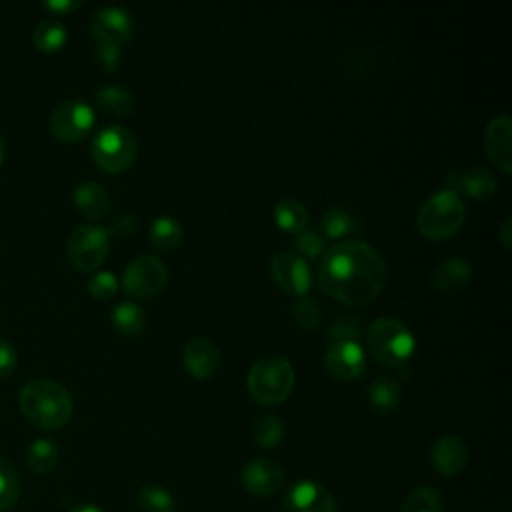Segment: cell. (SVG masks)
I'll return each mask as SVG.
<instances>
[{"mask_svg":"<svg viewBox=\"0 0 512 512\" xmlns=\"http://www.w3.org/2000/svg\"><path fill=\"white\" fill-rule=\"evenodd\" d=\"M294 248L298 256L314 260L324 252V238L316 230H302L294 238Z\"/></svg>","mask_w":512,"mask_h":512,"instance_id":"cell-35","label":"cell"},{"mask_svg":"<svg viewBox=\"0 0 512 512\" xmlns=\"http://www.w3.org/2000/svg\"><path fill=\"white\" fill-rule=\"evenodd\" d=\"M168 282V266L162 258L152 254L136 256L128 262L122 274V286L136 298H150L158 294Z\"/></svg>","mask_w":512,"mask_h":512,"instance_id":"cell-8","label":"cell"},{"mask_svg":"<svg viewBox=\"0 0 512 512\" xmlns=\"http://www.w3.org/2000/svg\"><path fill=\"white\" fill-rule=\"evenodd\" d=\"M88 290L98 300H108L118 290V278L110 270H98L88 280Z\"/></svg>","mask_w":512,"mask_h":512,"instance_id":"cell-34","label":"cell"},{"mask_svg":"<svg viewBox=\"0 0 512 512\" xmlns=\"http://www.w3.org/2000/svg\"><path fill=\"white\" fill-rule=\"evenodd\" d=\"M94 62L100 70L104 72H114L122 60V52H120V46L116 44H108V42H98L94 46Z\"/></svg>","mask_w":512,"mask_h":512,"instance_id":"cell-36","label":"cell"},{"mask_svg":"<svg viewBox=\"0 0 512 512\" xmlns=\"http://www.w3.org/2000/svg\"><path fill=\"white\" fill-rule=\"evenodd\" d=\"M16 364H18L16 348L8 340L0 338V380L10 376L16 368Z\"/></svg>","mask_w":512,"mask_h":512,"instance_id":"cell-39","label":"cell"},{"mask_svg":"<svg viewBox=\"0 0 512 512\" xmlns=\"http://www.w3.org/2000/svg\"><path fill=\"white\" fill-rule=\"evenodd\" d=\"M94 122V108L80 98H70L54 108L50 116V132L62 142H78L92 130Z\"/></svg>","mask_w":512,"mask_h":512,"instance_id":"cell-9","label":"cell"},{"mask_svg":"<svg viewBox=\"0 0 512 512\" xmlns=\"http://www.w3.org/2000/svg\"><path fill=\"white\" fill-rule=\"evenodd\" d=\"M106 232H108V236L124 240L136 232V218L132 214H118L112 218Z\"/></svg>","mask_w":512,"mask_h":512,"instance_id":"cell-38","label":"cell"},{"mask_svg":"<svg viewBox=\"0 0 512 512\" xmlns=\"http://www.w3.org/2000/svg\"><path fill=\"white\" fill-rule=\"evenodd\" d=\"M386 278L382 254L364 240H340L320 256L318 284L344 304H370L384 290Z\"/></svg>","mask_w":512,"mask_h":512,"instance_id":"cell-1","label":"cell"},{"mask_svg":"<svg viewBox=\"0 0 512 512\" xmlns=\"http://www.w3.org/2000/svg\"><path fill=\"white\" fill-rule=\"evenodd\" d=\"M400 512H444V502L438 490L420 486L406 496Z\"/></svg>","mask_w":512,"mask_h":512,"instance_id":"cell-30","label":"cell"},{"mask_svg":"<svg viewBox=\"0 0 512 512\" xmlns=\"http://www.w3.org/2000/svg\"><path fill=\"white\" fill-rule=\"evenodd\" d=\"M510 228H512V216H506L504 222L500 224V230H498V236H500V240H502L504 246H510V240H512Z\"/></svg>","mask_w":512,"mask_h":512,"instance_id":"cell-41","label":"cell"},{"mask_svg":"<svg viewBox=\"0 0 512 512\" xmlns=\"http://www.w3.org/2000/svg\"><path fill=\"white\" fill-rule=\"evenodd\" d=\"M72 200L78 212L92 220L102 218L110 210V194L100 182L88 180V182L76 184L72 192Z\"/></svg>","mask_w":512,"mask_h":512,"instance_id":"cell-20","label":"cell"},{"mask_svg":"<svg viewBox=\"0 0 512 512\" xmlns=\"http://www.w3.org/2000/svg\"><path fill=\"white\" fill-rule=\"evenodd\" d=\"M400 398H402L400 380L390 374H382L374 378L372 384L368 386V402L376 412L394 410L400 404Z\"/></svg>","mask_w":512,"mask_h":512,"instance_id":"cell-22","label":"cell"},{"mask_svg":"<svg viewBox=\"0 0 512 512\" xmlns=\"http://www.w3.org/2000/svg\"><path fill=\"white\" fill-rule=\"evenodd\" d=\"M22 414L38 428H62L72 416V396L56 380L36 378L22 386L18 394Z\"/></svg>","mask_w":512,"mask_h":512,"instance_id":"cell-2","label":"cell"},{"mask_svg":"<svg viewBox=\"0 0 512 512\" xmlns=\"http://www.w3.org/2000/svg\"><path fill=\"white\" fill-rule=\"evenodd\" d=\"M96 102L98 106L108 112V114H114V116H128L134 112V106H136V96L124 88V86H118V84H108V86H102L98 92H96Z\"/></svg>","mask_w":512,"mask_h":512,"instance_id":"cell-23","label":"cell"},{"mask_svg":"<svg viewBox=\"0 0 512 512\" xmlns=\"http://www.w3.org/2000/svg\"><path fill=\"white\" fill-rule=\"evenodd\" d=\"M182 238H184V230H182L180 220L174 216H168V214L154 218L148 228V240L160 252L176 250L180 246Z\"/></svg>","mask_w":512,"mask_h":512,"instance_id":"cell-21","label":"cell"},{"mask_svg":"<svg viewBox=\"0 0 512 512\" xmlns=\"http://www.w3.org/2000/svg\"><path fill=\"white\" fill-rule=\"evenodd\" d=\"M352 228H354V220L344 208L330 206L320 216V232H322L320 236L322 238L338 240V238H344L346 234H350Z\"/></svg>","mask_w":512,"mask_h":512,"instance_id":"cell-29","label":"cell"},{"mask_svg":"<svg viewBox=\"0 0 512 512\" xmlns=\"http://www.w3.org/2000/svg\"><path fill=\"white\" fill-rule=\"evenodd\" d=\"M290 314L294 322L306 330L318 326V322L322 320V308L310 296H298L290 306Z\"/></svg>","mask_w":512,"mask_h":512,"instance_id":"cell-33","label":"cell"},{"mask_svg":"<svg viewBox=\"0 0 512 512\" xmlns=\"http://www.w3.org/2000/svg\"><path fill=\"white\" fill-rule=\"evenodd\" d=\"M246 384L260 404H280L292 392L294 368L288 358L268 354L252 364Z\"/></svg>","mask_w":512,"mask_h":512,"instance_id":"cell-5","label":"cell"},{"mask_svg":"<svg viewBox=\"0 0 512 512\" xmlns=\"http://www.w3.org/2000/svg\"><path fill=\"white\" fill-rule=\"evenodd\" d=\"M274 222L284 230L298 234L308 226V210L296 198H282L274 206Z\"/></svg>","mask_w":512,"mask_h":512,"instance_id":"cell-24","label":"cell"},{"mask_svg":"<svg viewBox=\"0 0 512 512\" xmlns=\"http://www.w3.org/2000/svg\"><path fill=\"white\" fill-rule=\"evenodd\" d=\"M366 354L358 340H334L324 354L326 370L340 380L358 378L364 372Z\"/></svg>","mask_w":512,"mask_h":512,"instance_id":"cell-11","label":"cell"},{"mask_svg":"<svg viewBox=\"0 0 512 512\" xmlns=\"http://www.w3.org/2000/svg\"><path fill=\"white\" fill-rule=\"evenodd\" d=\"M496 178L484 166H474L468 170H452L446 174V188L458 196L468 198H488L496 192Z\"/></svg>","mask_w":512,"mask_h":512,"instance_id":"cell-16","label":"cell"},{"mask_svg":"<svg viewBox=\"0 0 512 512\" xmlns=\"http://www.w3.org/2000/svg\"><path fill=\"white\" fill-rule=\"evenodd\" d=\"M328 336L332 342L334 340H358V336H360L358 318H350V316L334 318L328 326Z\"/></svg>","mask_w":512,"mask_h":512,"instance_id":"cell-37","label":"cell"},{"mask_svg":"<svg viewBox=\"0 0 512 512\" xmlns=\"http://www.w3.org/2000/svg\"><path fill=\"white\" fill-rule=\"evenodd\" d=\"M466 220L462 196L448 188L436 190L424 200L416 214V228L430 240H444L460 230Z\"/></svg>","mask_w":512,"mask_h":512,"instance_id":"cell-4","label":"cell"},{"mask_svg":"<svg viewBox=\"0 0 512 512\" xmlns=\"http://www.w3.org/2000/svg\"><path fill=\"white\" fill-rule=\"evenodd\" d=\"M90 30L98 42L120 46L132 34V16L120 6H102L94 12Z\"/></svg>","mask_w":512,"mask_h":512,"instance_id":"cell-13","label":"cell"},{"mask_svg":"<svg viewBox=\"0 0 512 512\" xmlns=\"http://www.w3.org/2000/svg\"><path fill=\"white\" fill-rule=\"evenodd\" d=\"M82 2L80 0H46V2H42V6L46 8V10H50L52 14H66V12H70V10H74V8H78Z\"/></svg>","mask_w":512,"mask_h":512,"instance_id":"cell-40","label":"cell"},{"mask_svg":"<svg viewBox=\"0 0 512 512\" xmlns=\"http://www.w3.org/2000/svg\"><path fill=\"white\" fill-rule=\"evenodd\" d=\"M182 364L192 376L208 378L220 366V350L210 338L192 336L182 348Z\"/></svg>","mask_w":512,"mask_h":512,"instance_id":"cell-17","label":"cell"},{"mask_svg":"<svg viewBox=\"0 0 512 512\" xmlns=\"http://www.w3.org/2000/svg\"><path fill=\"white\" fill-rule=\"evenodd\" d=\"M4 156H6V144H4V140H2V136H0V166H2V162H4Z\"/></svg>","mask_w":512,"mask_h":512,"instance_id":"cell-43","label":"cell"},{"mask_svg":"<svg viewBox=\"0 0 512 512\" xmlns=\"http://www.w3.org/2000/svg\"><path fill=\"white\" fill-rule=\"evenodd\" d=\"M282 436H284V422L276 414L266 412L252 422V440L260 448H274L282 440Z\"/></svg>","mask_w":512,"mask_h":512,"instance_id":"cell-28","label":"cell"},{"mask_svg":"<svg viewBox=\"0 0 512 512\" xmlns=\"http://www.w3.org/2000/svg\"><path fill=\"white\" fill-rule=\"evenodd\" d=\"M284 506L286 512H336V498L314 480H298L288 488Z\"/></svg>","mask_w":512,"mask_h":512,"instance_id":"cell-12","label":"cell"},{"mask_svg":"<svg viewBox=\"0 0 512 512\" xmlns=\"http://www.w3.org/2000/svg\"><path fill=\"white\" fill-rule=\"evenodd\" d=\"M430 462L444 476L458 474L468 462V446L454 434H444L430 446Z\"/></svg>","mask_w":512,"mask_h":512,"instance_id":"cell-18","label":"cell"},{"mask_svg":"<svg viewBox=\"0 0 512 512\" xmlns=\"http://www.w3.org/2000/svg\"><path fill=\"white\" fill-rule=\"evenodd\" d=\"M32 40L42 52H58L66 44V26L56 18H44L36 24Z\"/></svg>","mask_w":512,"mask_h":512,"instance_id":"cell-27","label":"cell"},{"mask_svg":"<svg viewBox=\"0 0 512 512\" xmlns=\"http://www.w3.org/2000/svg\"><path fill=\"white\" fill-rule=\"evenodd\" d=\"M370 354L392 368H402L414 354L416 336L406 322L394 316H380L368 326Z\"/></svg>","mask_w":512,"mask_h":512,"instance_id":"cell-3","label":"cell"},{"mask_svg":"<svg viewBox=\"0 0 512 512\" xmlns=\"http://www.w3.org/2000/svg\"><path fill=\"white\" fill-rule=\"evenodd\" d=\"M58 446L50 438H36L26 450V464L36 474H48L58 464Z\"/></svg>","mask_w":512,"mask_h":512,"instance_id":"cell-26","label":"cell"},{"mask_svg":"<svg viewBox=\"0 0 512 512\" xmlns=\"http://www.w3.org/2000/svg\"><path fill=\"white\" fill-rule=\"evenodd\" d=\"M472 278V266L468 260L452 256L436 264L432 272V286L438 292H460L470 284Z\"/></svg>","mask_w":512,"mask_h":512,"instance_id":"cell-19","label":"cell"},{"mask_svg":"<svg viewBox=\"0 0 512 512\" xmlns=\"http://www.w3.org/2000/svg\"><path fill=\"white\" fill-rule=\"evenodd\" d=\"M108 246L110 236L106 228L96 224H82L70 232L66 242V254L78 270L92 272L106 260Z\"/></svg>","mask_w":512,"mask_h":512,"instance_id":"cell-7","label":"cell"},{"mask_svg":"<svg viewBox=\"0 0 512 512\" xmlns=\"http://www.w3.org/2000/svg\"><path fill=\"white\" fill-rule=\"evenodd\" d=\"M270 274L282 290L298 296H304L312 282L308 262L292 250H278L272 254Z\"/></svg>","mask_w":512,"mask_h":512,"instance_id":"cell-10","label":"cell"},{"mask_svg":"<svg viewBox=\"0 0 512 512\" xmlns=\"http://www.w3.org/2000/svg\"><path fill=\"white\" fill-rule=\"evenodd\" d=\"M70 512H102V510L98 506H94V504H82V506L72 508Z\"/></svg>","mask_w":512,"mask_h":512,"instance_id":"cell-42","label":"cell"},{"mask_svg":"<svg viewBox=\"0 0 512 512\" xmlns=\"http://www.w3.org/2000/svg\"><path fill=\"white\" fill-rule=\"evenodd\" d=\"M244 488L254 496H270L284 482L282 466L272 458H254L240 472Z\"/></svg>","mask_w":512,"mask_h":512,"instance_id":"cell-15","label":"cell"},{"mask_svg":"<svg viewBox=\"0 0 512 512\" xmlns=\"http://www.w3.org/2000/svg\"><path fill=\"white\" fill-rule=\"evenodd\" d=\"M510 132H512V120H510V114H506V112L492 116L484 130L486 154L504 174L512 172Z\"/></svg>","mask_w":512,"mask_h":512,"instance_id":"cell-14","label":"cell"},{"mask_svg":"<svg viewBox=\"0 0 512 512\" xmlns=\"http://www.w3.org/2000/svg\"><path fill=\"white\" fill-rule=\"evenodd\" d=\"M138 504L144 512H174V498L160 484L142 486L138 492Z\"/></svg>","mask_w":512,"mask_h":512,"instance_id":"cell-31","label":"cell"},{"mask_svg":"<svg viewBox=\"0 0 512 512\" xmlns=\"http://www.w3.org/2000/svg\"><path fill=\"white\" fill-rule=\"evenodd\" d=\"M110 318H112V324L116 326V330L126 336H136L146 326V310L132 300L118 302L112 308Z\"/></svg>","mask_w":512,"mask_h":512,"instance_id":"cell-25","label":"cell"},{"mask_svg":"<svg viewBox=\"0 0 512 512\" xmlns=\"http://www.w3.org/2000/svg\"><path fill=\"white\" fill-rule=\"evenodd\" d=\"M90 154L94 162L106 172H122L134 164L138 142L126 126L108 124L96 132Z\"/></svg>","mask_w":512,"mask_h":512,"instance_id":"cell-6","label":"cell"},{"mask_svg":"<svg viewBox=\"0 0 512 512\" xmlns=\"http://www.w3.org/2000/svg\"><path fill=\"white\" fill-rule=\"evenodd\" d=\"M18 496H20L18 472L6 458H0V512L12 508Z\"/></svg>","mask_w":512,"mask_h":512,"instance_id":"cell-32","label":"cell"}]
</instances>
